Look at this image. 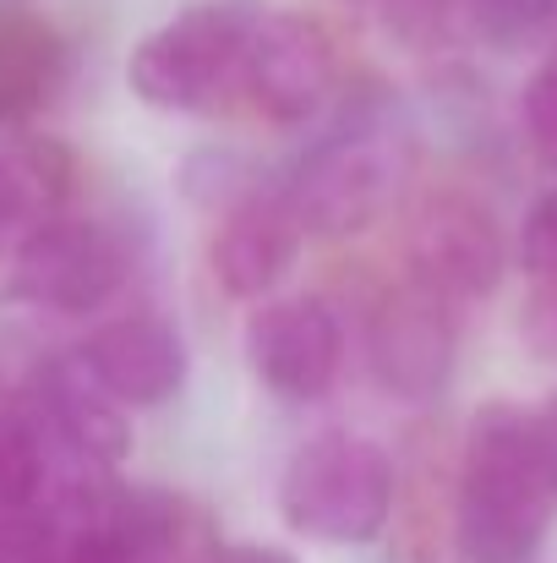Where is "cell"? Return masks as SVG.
I'll list each match as a JSON object with an SVG mask.
<instances>
[{
  "mask_svg": "<svg viewBox=\"0 0 557 563\" xmlns=\"http://www.w3.org/2000/svg\"><path fill=\"white\" fill-rule=\"evenodd\" d=\"M279 515L296 537L323 542V548H367L388 531L393 515V460L388 449L334 427L307 438L285 476H279Z\"/></svg>",
  "mask_w": 557,
  "mask_h": 563,
  "instance_id": "3957f363",
  "label": "cell"
},
{
  "mask_svg": "<svg viewBox=\"0 0 557 563\" xmlns=\"http://www.w3.org/2000/svg\"><path fill=\"white\" fill-rule=\"evenodd\" d=\"M334 88H339L334 33L301 11H263L241 71V93L252 99V110L274 126H307L328 110Z\"/></svg>",
  "mask_w": 557,
  "mask_h": 563,
  "instance_id": "8992f818",
  "label": "cell"
},
{
  "mask_svg": "<svg viewBox=\"0 0 557 563\" xmlns=\"http://www.w3.org/2000/svg\"><path fill=\"white\" fill-rule=\"evenodd\" d=\"M246 362L268 394H279L290 405H312L339 383L345 329H339L334 307L318 296L263 301L246 323Z\"/></svg>",
  "mask_w": 557,
  "mask_h": 563,
  "instance_id": "9c48e42d",
  "label": "cell"
},
{
  "mask_svg": "<svg viewBox=\"0 0 557 563\" xmlns=\"http://www.w3.org/2000/svg\"><path fill=\"white\" fill-rule=\"evenodd\" d=\"M503 230L476 197L437 191L421 202L410 224V268L421 290L443 301H481L503 285Z\"/></svg>",
  "mask_w": 557,
  "mask_h": 563,
  "instance_id": "ba28073f",
  "label": "cell"
},
{
  "mask_svg": "<svg viewBox=\"0 0 557 563\" xmlns=\"http://www.w3.org/2000/svg\"><path fill=\"white\" fill-rule=\"evenodd\" d=\"M263 22L257 0H197L137 38L126 88L165 115H213L241 93L246 49Z\"/></svg>",
  "mask_w": 557,
  "mask_h": 563,
  "instance_id": "7a4b0ae2",
  "label": "cell"
},
{
  "mask_svg": "<svg viewBox=\"0 0 557 563\" xmlns=\"http://www.w3.org/2000/svg\"><path fill=\"white\" fill-rule=\"evenodd\" d=\"M77 362L115 405H132V410L170 405L186 388V373H191L181 329L154 318V312H132V318L93 329L88 345L77 351Z\"/></svg>",
  "mask_w": 557,
  "mask_h": 563,
  "instance_id": "8fae6325",
  "label": "cell"
},
{
  "mask_svg": "<svg viewBox=\"0 0 557 563\" xmlns=\"http://www.w3.org/2000/svg\"><path fill=\"white\" fill-rule=\"evenodd\" d=\"M77 187V154L55 137H0V252L66 213Z\"/></svg>",
  "mask_w": 557,
  "mask_h": 563,
  "instance_id": "4fadbf2b",
  "label": "cell"
},
{
  "mask_svg": "<svg viewBox=\"0 0 557 563\" xmlns=\"http://www.w3.org/2000/svg\"><path fill=\"white\" fill-rule=\"evenodd\" d=\"M557 520V454L536 410L492 399L470 416L454 542L465 563H531Z\"/></svg>",
  "mask_w": 557,
  "mask_h": 563,
  "instance_id": "6da1fadb",
  "label": "cell"
},
{
  "mask_svg": "<svg viewBox=\"0 0 557 563\" xmlns=\"http://www.w3.org/2000/svg\"><path fill=\"white\" fill-rule=\"evenodd\" d=\"M454 356H459V334L443 296L404 285L377 301L367 329V367L388 399L432 405L454 377Z\"/></svg>",
  "mask_w": 557,
  "mask_h": 563,
  "instance_id": "52a82bcc",
  "label": "cell"
},
{
  "mask_svg": "<svg viewBox=\"0 0 557 563\" xmlns=\"http://www.w3.org/2000/svg\"><path fill=\"white\" fill-rule=\"evenodd\" d=\"M121 279H126V246L104 224L60 213L16 241L5 279H0V301L27 307V312L77 318V312L104 307L121 290Z\"/></svg>",
  "mask_w": 557,
  "mask_h": 563,
  "instance_id": "277c9868",
  "label": "cell"
},
{
  "mask_svg": "<svg viewBox=\"0 0 557 563\" xmlns=\"http://www.w3.org/2000/svg\"><path fill=\"white\" fill-rule=\"evenodd\" d=\"M301 246H307V230H301L296 208L285 202V191L257 187L235 208H224L213 246H208V263H213V279L230 301H268L290 279Z\"/></svg>",
  "mask_w": 557,
  "mask_h": 563,
  "instance_id": "30bf717a",
  "label": "cell"
},
{
  "mask_svg": "<svg viewBox=\"0 0 557 563\" xmlns=\"http://www.w3.org/2000/svg\"><path fill=\"white\" fill-rule=\"evenodd\" d=\"M404 181V148L388 132L350 126L328 143H318L296 176L285 181V202L296 208L307 235H361L382 219V208L393 202V191Z\"/></svg>",
  "mask_w": 557,
  "mask_h": 563,
  "instance_id": "5b68a950",
  "label": "cell"
},
{
  "mask_svg": "<svg viewBox=\"0 0 557 563\" xmlns=\"http://www.w3.org/2000/svg\"><path fill=\"white\" fill-rule=\"evenodd\" d=\"M525 132H531L536 154L547 165H557V60H547L525 82Z\"/></svg>",
  "mask_w": 557,
  "mask_h": 563,
  "instance_id": "d6986e66",
  "label": "cell"
},
{
  "mask_svg": "<svg viewBox=\"0 0 557 563\" xmlns=\"http://www.w3.org/2000/svg\"><path fill=\"white\" fill-rule=\"evenodd\" d=\"M49 498V454L33 410H0V509H27Z\"/></svg>",
  "mask_w": 557,
  "mask_h": 563,
  "instance_id": "9a60e30c",
  "label": "cell"
},
{
  "mask_svg": "<svg viewBox=\"0 0 557 563\" xmlns=\"http://www.w3.org/2000/svg\"><path fill=\"white\" fill-rule=\"evenodd\" d=\"M213 563H296V553L268 548V542H235V548H219Z\"/></svg>",
  "mask_w": 557,
  "mask_h": 563,
  "instance_id": "44dd1931",
  "label": "cell"
},
{
  "mask_svg": "<svg viewBox=\"0 0 557 563\" xmlns=\"http://www.w3.org/2000/svg\"><path fill=\"white\" fill-rule=\"evenodd\" d=\"M371 11L382 16V27H388V33H399V38L421 44V38L443 33V27H448V16H454V11H465V0H371Z\"/></svg>",
  "mask_w": 557,
  "mask_h": 563,
  "instance_id": "ac0fdd59",
  "label": "cell"
},
{
  "mask_svg": "<svg viewBox=\"0 0 557 563\" xmlns=\"http://www.w3.org/2000/svg\"><path fill=\"white\" fill-rule=\"evenodd\" d=\"M470 33L492 49H531L557 27V0H465Z\"/></svg>",
  "mask_w": 557,
  "mask_h": 563,
  "instance_id": "2e32d148",
  "label": "cell"
},
{
  "mask_svg": "<svg viewBox=\"0 0 557 563\" xmlns=\"http://www.w3.org/2000/svg\"><path fill=\"white\" fill-rule=\"evenodd\" d=\"M60 66H66L60 33L38 11L0 0V126L27 121L60 82Z\"/></svg>",
  "mask_w": 557,
  "mask_h": 563,
  "instance_id": "5bb4252c",
  "label": "cell"
},
{
  "mask_svg": "<svg viewBox=\"0 0 557 563\" xmlns=\"http://www.w3.org/2000/svg\"><path fill=\"white\" fill-rule=\"evenodd\" d=\"M520 340L536 362H557V279H536L520 312Z\"/></svg>",
  "mask_w": 557,
  "mask_h": 563,
  "instance_id": "ffe728a7",
  "label": "cell"
},
{
  "mask_svg": "<svg viewBox=\"0 0 557 563\" xmlns=\"http://www.w3.org/2000/svg\"><path fill=\"white\" fill-rule=\"evenodd\" d=\"M33 421L55 432L88 471H121L132 454V421L126 405H115L77 356L44 362L33 373Z\"/></svg>",
  "mask_w": 557,
  "mask_h": 563,
  "instance_id": "7c38bea8",
  "label": "cell"
},
{
  "mask_svg": "<svg viewBox=\"0 0 557 563\" xmlns=\"http://www.w3.org/2000/svg\"><path fill=\"white\" fill-rule=\"evenodd\" d=\"M520 263L531 279H557V187L542 191L520 224Z\"/></svg>",
  "mask_w": 557,
  "mask_h": 563,
  "instance_id": "e0dca14e",
  "label": "cell"
},
{
  "mask_svg": "<svg viewBox=\"0 0 557 563\" xmlns=\"http://www.w3.org/2000/svg\"><path fill=\"white\" fill-rule=\"evenodd\" d=\"M536 421H542V438H547V449L557 454V394L547 399V405H542V410H536Z\"/></svg>",
  "mask_w": 557,
  "mask_h": 563,
  "instance_id": "7402d4cb",
  "label": "cell"
}]
</instances>
